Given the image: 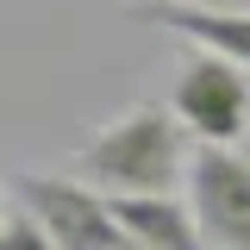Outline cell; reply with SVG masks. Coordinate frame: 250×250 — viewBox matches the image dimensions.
<instances>
[{
    "label": "cell",
    "mask_w": 250,
    "mask_h": 250,
    "mask_svg": "<svg viewBox=\"0 0 250 250\" xmlns=\"http://www.w3.org/2000/svg\"><path fill=\"white\" fill-rule=\"evenodd\" d=\"M0 219H6V213H0Z\"/></svg>",
    "instance_id": "obj_9"
},
{
    "label": "cell",
    "mask_w": 250,
    "mask_h": 250,
    "mask_svg": "<svg viewBox=\"0 0 250 250\" xmlns=\"http://www.w3.org/2000/svg\"><path fill=\"white\" fill-rule=\"evenodd\" d=\"M125 250H138V244H125Z\"/></svg>",
    "instance_id": "obj_8"
},
{
    "label": "cell",
    "mask_w": 250,
    "mask_h": 250,
    "mask_svg": "<svg viewBox=\"0 0 250 250\" xmlns=\"http://www.w3.org/2000/svg\"><path fill=\"white\" fill-rule=\"evenodd\" d=\"M182 188L213 250H250V156L231 144H200Z\"/></svg>",
    "instance_id": "obj_4"
},
{
    "label": "cell",
    "mask_w": 250,
    "mask_h": 250,
    "mask_svg": "<svg viewBox=\"0 0 250 250\" xmlns=\"http://www.w3.org/2000/svg\"><path fill=\"white\" fill-rule=\"evenodd\" d=\"M138 13L150 25L188 38V44H200V50L231 57L250 75V13H238V6H207V0H138Z\"/></svg>",
    "instance_id": "obj_5"
},
{
    "label": "cell",
    "mask_w": 250,
    "mask_h": 250,
    "mask_svg": "<svg viewBox=\"0 0 250 250\" xmlns=\"http://www.w3.org/2000/svg\"><path fill=\"white\" fill-rule=\"evenodd\" d=\"M169 106L200 144H238L250 131V75L231 57H219V50H200L175 75Z\"/></svg>",
    "instance_id": "obj_3"
},
{
    "label": "cell",
    "mask_w": 250,
    "mask_h": 250,
    "mask_svg": "<svg viewBox=\"0 0 250 250\" xmlns=\"http://www.w3.org/2000/svg\"><path fill=\"white\" fill-rule=\"evenodd\" d=\"M188 125L175 119V106L138 100L100 138H88L75 150L82 182H94L100 194H175L188 182V150H182Z\"/></svg>",
    "instance_id": "obj_1"
},
{
    "label": "cell",
    "mask_w": 250,
    "mask_h": 250,
    "mask_svg": "<svg viewBox=\"0 0 250 250\" xmlns=\"http://www.w3.org/2000/svg\"><path fill=\"white\" fill-rule=\"evenodd\" d=\"M0 250H57V238H50V231H44L25 207H19V213L0 219Z\"/></svg>",
    "instance_id": "obj_7"
},
{
    "label": "cell",
    "mask_w": 250,
    "mask_h": 250,
    "mask_svg": "<svg viewBox=\"0 0 250 250\" xmlns=\"http://www.w3.org/2000/svg\"><path fill=\"white\" fill-rule=\"evenodd\" d=\"M13 194L50 238L57 250H125V225L113 213V194H100L94 182H69V175H38L19 169Z\"/></svg>",
    "instance_id": "obj_2"
},
{
    "label": "cell",
    "mask_w": 250,
    "mask_h": 250,
    "mask_svg": "<svg viewBox=\"0 0 250 250\" xmlns=\"http://www.w3.org/2000/svg\"><path fill=\"white\" fill-rule=\"evenodd\" d=\"M113 213L125 225V244L138 250H213L194 207H182L175 194H113Z\"/></svg>",
    "instance_id": "obj_6"
}]
</instances>
